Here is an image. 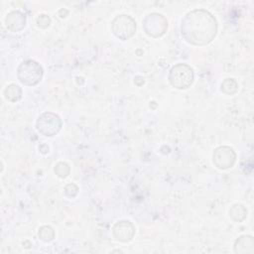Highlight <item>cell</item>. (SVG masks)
<instances>
[{"label":"cell","instance_id":"cell-17","mask_svg":"<svg viewBox=\"0 0 254 254\" xmlns=\"http://www.w3.org/2000/svg\"><path fill=\"white\" fill-rule=\"evenodd\" d=\"M64 193L66 196L68 197H74L77 195L78 193V187L73 184V183H70V184H67L65 187H64Z\"/></svg>","mask_w":254,"mask_h":254},{"label":"cell","instance_id":"cell-3","mask_svg":"<svg viewBox=\"0 0 254 254\" xmlns=\"http://www.w3.org/2000/svg\"><path fill=\"white\" fill-rule=\"evenodd\" d=\"M194 79L193 69L187 64H177L169 71L168 80L177 89L189 88Z\"/></svg>","mask_w":254,"mask_h":254},{"label":"cell","instance_id":"cell-4","mask_svg":"<svg viewBox=\"0 0 254 254\" xmlns=\"http://www.w3.org/2000/svg\"><path fill=\"white\" fill-rule=\"evenodd\" d=\"M136 28V21L126 14L116 16L111 23V31L113 35L123 41L132 38L135 35Z\"/></svg>","mask_w":254,"mask_h":254},{"label":"cell","instance_id":"cell-14","mask_svg":"<svg viewBox=\"0 0 254 254\" xmlns=\"http://www.w3.org/2000/svg\"><path fill=\"white\" fill-rule=\"evenodd\" d=\"M39 238L44 242H50L55 238V230L49 225H43L39 228Z\"/></svg>","mask_w":254,"mask_h":254},{"label":"cell","instance_id":"cell-10","mask_svg":"<svg viewBox=\"0 0 254 254\" xmlns=\"http://www.w3.org/2000/svg\"><path fill=\"white\" fill-rule=\"evenodd\" d=\"M234 252L238 254H253L254 239L250 235H241L234 242Z\"/></svg>","mask_w":254,"mask_h":254},{"label":"cell","instance_id":"cell-16","mask_svg":"<svg viewBox=\"0 0 254 254\" xmlns=\"http://www.w3.org/2000/svg\"><path fill=\"white\" fill-rule=\"evenodd\" d=\"M51 22H52V20H51L50 16L47 15V14H41L37 18V21H36L37 26L40 27V28H43V29L48 28L51 25Z\"/></svg>","mask_w":254,"mask_h":254},{"label":"cell","instance_id":"cell-6","mask_svg":"<svg viewBox=\"0 0 254 254\" xmlns=\"http://www.w3.org/2000/svg\"><path fill=\"white\" fill-rule=\"evenodd\" d=\"M61 117L53 112L42 113L36 122V128L39 133L47 137H53L57 135L62 129Z\"/></svg>","mask_w":254,"mask_h":254},{"label":"cell","instance_id":"cell-15","mask_svg":"<svg viewBox=\"0 0 254 254\" xmlns=\"http://www.w3.org/2000/svg\"><path fill=\"white\" fill-rule=\"evenodd\" d=\"M54 172L55 174L59 177V178H66L69 173H70V168L69 165L65 162H59L56 164L55 168H54Z\"/></svg>","mask_w":254,"mask_h":254},{"label":"cell","instance_id":"cell-18","mask_svg":"<svg viewBox=\"0 0 254 254\" xmlns=\"http://www.w3.org/2000/svg\"><path fill=\"white\" fill-rule=\"evenodd\" d=\"M39 150H40V152H41L42 154H47V153H49V147H48V145H46V144L41 145V146L39 147Z\"/></svg>","mask_w":254,"mask_h":254},{"label":"cell","instance_id":"cell-13","mask_svg":"<svg viewBox=\"0 0 254 254\" xmlns=\"http://www.w3.org/2000/svg\"><path fill=\"white\" fill-rule=\"evenodd\" d=\"M220 90L226 95H233L238 90V83L234 78H225L220 84Z\"/></svg>","mask_w":254,"mask_h":254},{"label":"cell","instance_id":"cell-5","mask_svg":"<svg viewBox=\"0 0 254 254\" xmlns=\"http://www.w3.org/2000/svg\"><path fill=\"white\" fill-rule=\"evenodd\" d=\"M142 27L148 36L152 38H159L167 32L168 20L163 14L153 12L143 19Z\"/></svg>","mask_w":254,"mask_h":254},{"label":"cell","instance_id":"cell-9","mask_svg":"<svg viewBox=\"0 0 254 254\" xmlns=\"http://www.w3.org/2000/svg\"><path fill=\"white\" fill-rule=\"evenodd\" d=\"M27 23L26 15L20 11H12L5 18V25L11 32L22 31Z\"/></svg>","mask_w":254,"mask_h":254},{"label":"cell","instance_id":"cell-2","mask_svg":"<svg viewBox=\"0 0 254 254\" xmlns=\"http://www.w3.org/2000/svg\"><path fill=\"white\" fill-rule=\"evenodd\" d=\"M43 75L44 69L42 65L34 60L22 62L17 68V77L24 85H37L42 80Z\"/></svg>","mask_w":254,"mask_h":254},{"label":"cell","instance_id":"cell-11","mask_svg":"<svg viewBox=\"0 0 254 254\" xmlns=\"http://www.w3.org/2000/svg\"><path fill=\"white\" fill-rule=\"evenodd\" d=\"M3 94L6 100L10 102H16L22 98V88L15 83H11L6 86Z\"/></svg>","mask_w":254,"mask_h":254},{"label":"cell","instance_id":"cell-12","mask_svg":"<svg viewBox=\"0 0 254 254\" xmlns=\"http://www.w3.org/2000/svg\"><path fill=\"white\" fill-rule=\"evenodd\" d=\"M229 216L233 221L241 222L247 216V209L243 204L235 203L229 209Z\"/></svg>","mask_w":254,"mask_h":254},{"label":"cell","instance_id":"cell-7","mask_svg":"<svg viewBox=\"0 0 254 254\" xmlns=\"http://www.w3.org/2000/svg\"><path fill=\"white\" fill-rule=\"evenodd\" d=\"M212 161L217 169L227 170L234 166L236 153L229 146H219L213 151Z\"/></svg>","mask_w":254,"mask_h":254},{"label":"cell","instance_id":"cell-1","mask_svg":"<svg viewBox=\"0 0 254 254\" xmlns=\"http://www.w3.org/2000/svg\"><path fill=\"white\" fill-rule=\"evenodd\" d=\"M217 28V21L210 12L205 9H194L183 18L181 33L189 44L204 46L215 38Z\"/></svg>","mask_w":254,"mask_h":254},{"label":"cell","instance_id":"cell-8","mask_svg":"<svg viewBox=\"0 0 254 254\" xmlns=\"http://www.w3.org/2000/svg\"><path fill=\"white\" fill-rule=\"evenodd\" d=\"M112 235L120 242H128L135 235V226L129 220H120L113 225Z\"/></svg>","mask_w":254,"mask_h":254}]
</instances>
